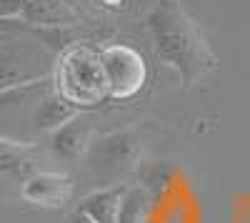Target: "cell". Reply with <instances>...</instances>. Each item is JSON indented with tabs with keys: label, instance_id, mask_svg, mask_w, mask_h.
<instances>
[{
	"label": "cell",
	"instance_id": "cell-1",
	"mask_svg": "<svg viewBox=\"0 0 250 223\" xmlns=\"http://www.w3.org/2000/svg\"><path fill=\"white\" fill-rule=\"evenodd\" d=\"M145 30L158 60L178 73L185 88H193L215 70V55L203 30L178 0H158L145 15Z\"/></svg>",
	"mask_w": 250,
	"mask_h": 223
},
{
	"label": "cell",
	"instance_id": "cell-2",
	"mask_svg": "<svg viewBox=\"0 0 250 223\" xmlns=\"http://www.w3.org/2000/svg\"><path fill=\"white\" fill-rule=\"evenodd\" d=\"M55 93L75 108H93L108 98L100 53L88 45H70L60 53L53 68Z\"/></svg>",
	"mask_w": 250,
	"mask_h": 223
},
{
	"label": "cell",
	"instance_id": "cell-3",
	"mask_svg": "<svg viewBox=\"0 0 250 223\" xmlns=\"http://www.w3.org/2000/svg\"><path fill=\"white\" fill-rule=\"evenodd\" d=\"M138 160H140V138L135 135L133 128H125L93 138V143L80 163L98 191V188L123 186L138 168Z\"/></svg>",
	"mask_w": 250,
	"mask_h": 223
},
{
	"label": "cell",
	"instance_id": "cell-4",
	"mask_svg": "<svg viewBox=\"0 0 250 223\" xmlns=\"http://www.w3.org/2000/svg\"><path fill=\"white\" fill-rule=\"evenodd\" d=\"M100 63L108 83V98L125 100L143 90L148 80V66L130 45H108L100 50Z\"/></svg>",
	"mask_w": 250,
	"mask_h": 223
},
{
	"label": "cell",
	"instance_id": "cell-5",
	"mask_svg": "<svg viewBox=\"0 0 250 223\" xmlns=\"http://www.w3.org/2000/svg\"><path fill=\"white\" fill-rule=\"evenodd\" d=\"M43 151L33 143H20L0 135V201L20 198L23 183L40 171Z\"/></svg>",
	"mask_w": 250,
	"mask_h": 223
},
{
	"label": "cell",
	"instance_id": "cell-6",
	"mask_svg": "<svg viewBox=\"0 0 250 223\" xmlns=\"http://www.w3.org/2000/svg\"><path fill=\"white\" fill-rule=\"evenodd\" d=\"M48 78H53V70L48 68L45 58L33 48H0V95L33 88L45 83Z\"/></svg>",
	"mask_w": 250,
	"mask_h": 223
},
{
	"label": "cell",
	"instance_id": "cell-7",
	"mask_svg": "<svg viewBox=\"0 0 250 223\" xmlns=\"http://www.w3.org/2000/svg\"><path fill=\"white\" fill-rule=\"evenodd\" d=\"M73 191H75V183L70 176L60 173V171L40 168L23 183L20 201H25L30 206H38V208L55 211V208H62L65 203H70Z\"/></svg>",
	"mask_w": 250,
	"mask_h": 223
},
{
	"label": "cell",
	"instance_id": "cell-8",
	"mask_svg": "<svg viewBox=\"0 0 250 223\" xmlns=\"http://www.w3.org/2000/svg\"><path fill=\"white\" fill-rule=\"evenodd\" d=\"M93 126L88 118L75 115L73 120H68L65 126H60L55 133H50V153L58 160H65V163H80L85 158L90 143H93Z\"/></svg>",
	"mask_w": 250,
	"mask_h": 223
},
{
	"label": "cell",
	"instance_id": "cell-9",
	"mask_svg": "<svg viewBox=\"0 0 250 223\" xmlns=\"http://www.w3.org/2000/svg\"><path fill=\"white\" fill-rule=\"evenodd\" d=\"M125 186H113V188H98L90 196L83 198V203L78 208V213L85 218L88 223H118V213H120V201L125 193Z\"/></svg>",
	"mask_w": 250,
	"mask_h": 223
},
{
	"label": "cell",
	"instance_id": "cell-10",
	"mask_svg": "<svg viewBox=\"0 0 250 223\" xmlns=\"http://www.w3.org/2000/svg\"><path fill=\"white\" fill-rule=\"evenodd\" d=\"M80 108H75L73 103H68L65 98H60L58 93L45 95L33 111V123L38 131L43 133H55L60 126H65L68 120H73L78 115Z\"/></svg>",
	"mask_w": 250,
	"mask_h": 223
},
{
	"label": "cell",
	"instance_id": "cell-11",
	"mask_svg": "<svg viewBox=\"0 0 250 223\" xmlns=\"http://www.w3.org/2000/svg\"><path fill=\"white\" fill-rule=\"evenodd\" d=\"M148 208H150V191L138 183H128L120 201L118 223H145Z\"/></svg>",
	"mask_w": 250,
	"mask_h": 223
},
{
	"label": "cell",
	"instance_id": "cell-12",
	"mask_svg": "<svg viewBox=\"0 0 250 223\" xmlns=\"http://www.w3.org/2000/svg\"><path fill=\"white\" fill-rule=\"evenodd\" d=\"M25 8H28V0H0V18L20 15Z\"/></svg>",
	"mask_w": 250,
	"mask_h": 223
}]
</instances>
